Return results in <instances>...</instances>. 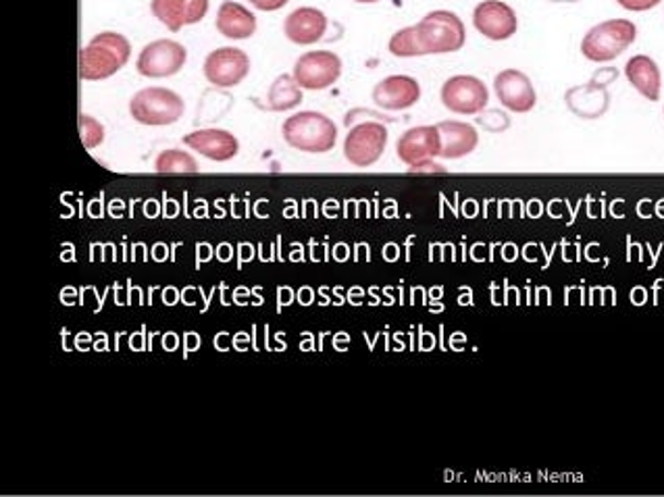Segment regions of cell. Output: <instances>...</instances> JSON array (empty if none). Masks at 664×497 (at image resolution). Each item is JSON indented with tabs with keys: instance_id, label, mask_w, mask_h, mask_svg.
<instances>
[{
	"instance_id": "cell-1",
	"label": "cell",
	"mask_w": 664,
	"mask_h": 497,
	"mask_svg": "<svg viewBox=\"0 0 664 497\" xmlns=\"http://www.w3.org/2000/svg\"><path fill=\"white\" fill-rule=\"evenodd\" d=\"M129 55L131 44L125 36L115 32H103L92 38L80 53V78L88 82L106 80L127 65Z\"/></svg>"
},
{
	"instance_id": "cell-2",
	"label": "cell",
	"mask_w": 664,
	"mask_h": 497,
	"mask_svg": "<svg viewBox=\"0 0 664 497\" xmlns=\"http://www.w3.org/2000/svg\"><path fill=\"white\" fill-rule=\"evenodd\" d=\"M282 134H284V140L294 150L311 152V154L330 152L337 142L335 124L323 113H314V111H305V113L290 117L284 124Z\"/></svg>"
},
{
	"instance_id": "cell-3",
	"label": "cell",
	"mask_w": 664,
	"mask_h": 497,
	"mask_svg": "<svg viewBox=\"0 0 664 497\" xmlns=\"http://www.w3.org/2000/svg\"><path fill=\"white\" fill-rule=\"evenodd\" d=\"M425 55L457 53L467 42L465 23L453 11H432L415 25Z\"/></svg>"
},
{
	"instance_id": "cell-4",
	"label": "cell",
	"mask_w": 664,
	"mask_h": 497,
	"mask_svg": "<svg viewBox=\"0 0 664 497\" xmlns=\"http://www.w3.org/2000/svg\"><path fill=\"white\" fill-rule=\"evenodd\" d=\"M638 38V27L629 20L604 21L592 27L582 42L583 57L592 62L615 61Z\"/></svg>"
},
{
	"instance_id": "cell-5",
	"label": "cell",
	"mask_w": 664,
	"mask_h": 497,
	"mask_svg": "<svg viewBox=\"0 0 664 497\" xmlns=\"http://www.w3.org/2000/svg\"><path fill=\"white\" fill-rule=\"evenodd\" d=\"M184 101L180 94L167 88H146L140 90L131 103H129V115L138 124L150 125V127H163V125L178 124L184 115Z\"/></svg>"
},
{
	"instance_id": "cell-6",
	"label": "cell",
	"mask_w": 664,
	"mask_h": 497,
	"mask_svg": "<svg viewBox=\"0 0 664 497\" xmlns=\"http://www.w3.org/2000/svg\"><path fill=\"white\" fill-rule=\"evenodd\" d=\"M388 145V129L377 122L354 125L344 142V157L351 165L367 169L375 165Z\"/></svg>"
},
{
	"instance_id": "cell-7",
	"label": "cell",
	"mask_w": 664,
	"mask_h": 497,
	"mask_svg": "<svg viewBox=\"0 0 664 497\" xmlns=\"http://www.w3.org/2000/svg\"><path fill=\"white\" fill-rule=\"evenodd\" d=\"M291 76L302 90H325L340 80L342 59L330 50H312L296 61Z\"/></svg>"
},
{
	"instance_id": "cell-8",
	"label": "cell",
	"mask_w": 664,
	"mask_h": 497,
	"mask_svg": "<svg viewBox=\"0 0 664 497\" xmlns=\"http://www.w3.org/2000/svg\"><path fill=\"white\" fill-rule=\"evenodd\" d=\"M186 59L187 50L180 42H150L148 46H145V50L140 53L136 69L145 78L161 80V78H171L178 71H182V67L186 65Z\"/></svg>"
},
{
	"instance_id": "cell-9",
	"label": "cell",
	"mask_w": 664,
	"mask_h": 497,
	"mask_svg": "<svg viewBox=\"0 0 664 497\" xmlns=\"http://www.w3.org/2000/svg\"><path fill=\"white\" fill-rule=\"evenodd\" d=\"M442 104L457 115H479L490 101L485 83L473 76H455L442 85Z\"/></svg>"
},
{
	"instance_id": "cell-10",
	"label": "cell",
	"mask_w": 664,
	"mask_h": 497,
	"mask_svg": "<svg viewBox=\"0 0 664 497\" xmlns=\"http://www.w3.org/2000/svg\"><path fill=\"white\" fill-rule=\"evenodd\" d=\"M396 152L404 165L411 166V171L434 163V159L442 152V138L437 125H421L409 129L407 134L400 136Z\"/></svg>"
},
{
	"instance_id": "cell-11",
	"label": "cell",
	"mask_w": 664,
	"mask_h": 497,
	"mask_svg": "<svg viewBox=\"0 0 664 497\" xmlns=\"http://www.w3.org/2000/svg\"><path fill=\"white\" fill-rule=\"evenodd\" d=\"M473 25L488 41L504 42L517 34L519 21L513 7L502 0H483L473 11Z\"/></svg>"
},
{
	"instance_id": "cell-12",
	"label": "cell",
	"mask_w": 664,
	"mask_h": 497,
	"mask_svg": "<svg viewBox=\"0 0 664 497\" xmlns=\"http://www.w3.org/2000/svg\"><path fill=\"white\" fill-rule=\"evenodd\" d=\"M250 73L249 55L240 48L213 50L205 61V78L215 88H233Z\"/></svg>"
},
{
	"instance_id": "cell-13",
	"label": "cell",
	"mask_w": 664,
	"mask_h": 497,
	"mask_svg": "<svg viewBox=\"0 0 664 497\" xmlns=\"http://www.w3.org/2000/svg\"><path fill=\"white\" fill-rule=\"evenodd\" d=\"M494 90L500 104L511 113H529L538 103L534 83L519 69L500 71L494 80Z\"/></svg>"
},
{
	"instance_id": "cell-14",
	"label": "cell",
	"mask_w": 664,
	"mask_h": 497,
	"mask_svg": "<svg viewBox=\"0 0 664 497\" xmlns=\"http://www.w3.org/2000/svg\"><path fill=\"white\" fill-rule=\"evenodd\" d=\"M150 11L175 34L207 18L208 0H152Z\"/></svg>"
},
{
	"instance_id": "cell-15",
	"label": "cell",
	"mask_w": 664,
	"mask_h": 497,
	"mask_svg": "<svg viewBox=\"0 0 664 497\" xmlns=\"http://www.w3.org/2000/svg\"><path fill=\"white\" fill-rule=\"evenodd\" d=\"M421 99V85L409 76H390L374 88V103L383 111H407Z\"/></svg>"
},
{
	"instance_id": "cell-16",
	"label": "cell",
	"mask_w": 664,
	"mask_h": 497,
	"mask_svg": "<svg viewBox=\"0 0 664 497\" xmlns=\"http://www.w3.org/2000/svg\"><path fill=\"white\" fill-rule=\"evenodd\" d=\"M286 38L298 46H311L321 41L328 32V18L314 7H300L291 11L284 23Z\"/></svg>"
},
{
	"instance_id": "cell-17",
	"label": "cell",
	"mask_w": 664,
	"mask_h": 497,
	"mask_svg": "<svg viewBox=\"0 0 664 497\" xmlns=\"http://www.w3.org/2000/svg\"><path fill=\"white\" fill-rule=\"evenodd\" d=\"M184 145L215 163H228L240 150L238 140L226 129H201L187 134Z\"/></svg>"
},
{
	"instance_id": "cell-18",
	"label": "cell",
	"mask_w": 664,
	"mask_h": 497,
	"mask_svg": "<svg viewBox=\"0 0 664 497\" xmlns=\"http://www.w3.org/2000/svg\"><path fill=\"white\" fill-rule=\"evenodd\" d=\"M566 106L571 113H575L582 119H600L604 113L610 108V94L608 85L603 83L587 82L575 85L564 96Z\"/></svg>"
},
{
	"instance_id": "cell-19",
	"label": "cell",
	"mask_w": 664,
	"mask_h": 497,
	"mask_svg": "<svg viewBox=\"0 0 664 497\" xmlns=\"http://www.w3.org/2000/svg\"><path fill=\"white\" fill-rule=\"evenodd\" d=\"M437 131L442 138L439 157L446 161L462 159L478 148L479 134L473 125L462 124V122H442V124H437Z\"/></svg>"
},
{
	"instance_id": "cell-20",
	"label": "cell",
	"mask_w": 664,
	"mask_h": 497,
	"mask_svg": "<svg viewBox=\"0 0 664 497\" xmlns=\"http://www.w3.org/2000/svg\"><path fill=\"white\" fill-rule=\"evenodd\" d=\"M217 30L229 41H249L256 32V18L244 4L226 0L217 11Z\"/></svg>"
},
{
	"instance_id": "cell-21",
	"label": "cell",
	"mask_w": 664,
	"mask_h": 497,
	"mask_svg": "<svg viewBox=\"0 0 664 497\" xmlns=\"http://www.w3.org/2000/svg\"><path fill=\"white\" fill-rule=\"evenodd\" d=\"M625 76H627L629 83L648 101L656 103L661 99V88H663L661 69L650 57L638 55V57L629 59L625 65Z\"/></svg>"
},
{
	"instance_id": "cell-22",
	"label": "cell",
	"mask_w": 664,
	"mask_h": 497,
	"mask_svg": "<svg viewBox=\"0 0 664 497\" xmlns=\"http://www.w3.org/2000/svg\"><path fill=\"white\" fill-rule=\"evenodd\" d=\"M302 103V88L296 83L294 76H279L270 90V108L284 113Z\"/></svg>"
},
{
	"instance_id": "cell-23",
	"label": "cell",
	"mask_w": 664,
	"mask_h": 497,
	"mask_svg": "<svg viewBox=\"0 0 664 497\" xmlns=\"http://www.w3.org/2000/svg\"><path fill=\"white\" fill-rule=\"evenodd\" d=\"M157 173L161 175H187V173H198L201 166L196 163V159L182 150H165L157 157L154 163Z\"/></svg>"
},
{
	"instance_id": "cell-24",
	"label": "cell",
	"mask_w": 664,
	"mask_h": 497,
	"mask_svg": "<svg viewBox=\"0 0 664 497\" xmlns=\"http://www.w3.org/2000/svg\"><path fill=\"white\" fill-rule=\"evenodd\" d=\"M390 53L400 59H411V57H423V48L416 38V27H404L390 41Z\"/></svg>"
},
{
	"instance_id": "cell-25",
	"label": "cell",
	"mask_w": 664,
	"mask_h": 497,
	"mask_svg": "<svg viewBox=\"0 0 664 497\" xmlns=\"http://www.w3.org/2000/svg\"><path fill=\"white\" fill-rule=\"evenodd\" d=\"M80 134H82V142L88 150L96 148L104 142V127L96 119L82 115L80 117Z\"/></svg>"
},
{
	"instance_id": "cell-26",
	"label": "cell",
	"mask_w": 664,
	"mask_h": 497,
	"mask_svg": "<svg viewBox=\"0 0 664 497\" xmlns=\"http://www.w3.org/2000/svg\"><path fill=\"white\" fill-rule=\"evenodd\" d=\"M478 124L485 129V131H492V134H502L511 127V119L506 113H502L499 108H492V111H481L478 117Z\"/></svg>"
},
{
	"instance_id": "cell-27",
	"label": "cell",
	"mask_w": 664,
	"mask_h": 497,
	"mask_svg": "<svg viewBox=\"0 0 664 497\" xmlns=\"http://www.w3.org/2000/svg\"><path fill=\"white\" fill-rule=\"evenodd\" d=\"M619 7H623L625 11H633V13H644L654 7H659L663 0H617Z\"/></svg>"
},
{
	"instance_id": "cell-28",
	"label": "cell",
	"mask_w": 664,
	"mask_h": 497,
	"mask_svg": "<svg viewBox=\"0 0 664 497\" xmlns=\"http://www.w3.org/2000/svg\"><path fill=\"white\" fill-rule=\"evenodd\" d=\"M250 4L259 11H265V13H273V11H279L284 9L290 0H249Z\"/></svg>"
},
{
	"instance_id": "cell-29",
	"label": "cell",
	"mask_w": 664,
	"mask_h": 497,
	"mask_svg": "<svg viewBox=\"0 0 664 497\" xmlns=\"http://www.w3.org/2000/svg\"><path fill=\"white\" fill-rule=\"evenodd\" d=\"M617 78H619V71L610 67V69H600V71H596V76H594L592 80H594V82L603 83V85H610Z\"/></svg>"
},
{
	"instance_id": "cell-30",
	"label": "cell",
	"mask_w": 664,
	"mask_h": 497,
	"mask_svg": "<svg viewBox=\"0 0 664 497\" xmlns=\"http://www.w3.org/2000/svg\"><path fill=\"white\" fill-rule=\"evenodd\" d=\"M354 2H360V4H374V2H379V0H354Z\"/></svg>"
},
{
	"instance_id": "cell-31",
	"label": "cell",
	"mask_w": 664,
	"mask_h": 497,
	"mask_svg": "<svg viewBox=\"0 0 664 497\" xmlns=\"http://www.w3.org/2000/svg\"><path fill=\"white\" fill-rule=\"evenodd\" d=\"M548 2H580V0H548Z\"/></svg>"
}]
</instances>
